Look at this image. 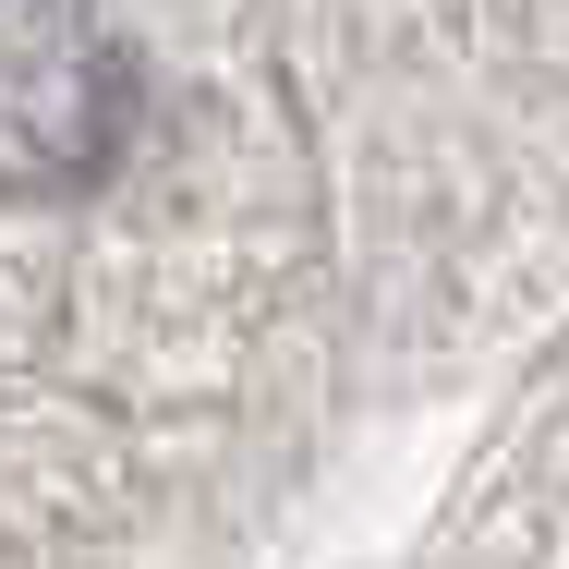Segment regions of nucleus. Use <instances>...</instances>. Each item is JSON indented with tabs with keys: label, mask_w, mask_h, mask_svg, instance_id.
<instances>
[{
	"label": "nucleus",
	"mask_w": 569,
	"mask_h": 569,
	"mask_svg": "<svg viewBox=\"0 0 569 569\" xmlns=\"http://www.w3.org/2000/svg\"><path fill=\"white\" fill-rule=\"evenodd\" d=\"M133 49L86 0H12L0 12V194H86L133 146Z\"/></svg>",
	"instance_id": "obj_1"
}]
</instances>
